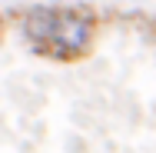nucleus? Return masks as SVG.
<instances>
[{
	"mask_svg": "<svg viewBox=\"0 0 156 153\" xmlns=\"http://www.w3.org/2000/svg\"><path fill=\"white\" fill-rule=\"evenodd\" d=\"M93 40H96V13L90 7H57V24H53L50 40L40 43L33 53L60 63H73L93 50Z\"/></svg>",
	"mask_w": 156,
	"mask_h": 153,
	"instance_id": "f257e3e1",
	"label": "nucleus"
},
{
	"mask_svg": "<svg viewBox=\"0 0 156 153\" xmlns=\"http://www.w3.org/2000/svg\"><path fill=\"white\" fill-rule=\"evenodd\" d=\"M53 24H57V7H30L27 13H23V37L30 40V47L37 50L40 43H47L50 40V33H53Z\"/></svg>",
	"mask_w": 156,
	"mask_h": 153,
	"instance_id": "f03ea898",
	"label": "nucleus"
}]
</instances>
